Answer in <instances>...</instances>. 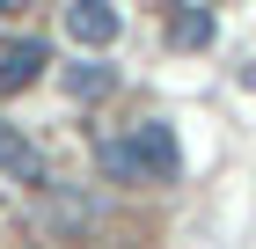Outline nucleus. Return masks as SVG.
<instances>
[{"label": "nucleus", "instance_id": "nucleus-1", "mask_svg": "<svg viewBox=\"0 0 256 249\" xmlns=\"http://www.w3.org/2000/svg\"><path fill=\"white\" fill-rule=\"evenodd\" d=\"M176 169H183V147L161 117L132 125L124 139H102V176L110 183H176Z\"/></svg>", "mask_w": 256, "mask_h": 249}, {"label": "nucleus", "instance_id": "nucleus-2", "mask_svg": "<svg viewBox=\"0 0 256 249\" xmlns=\"http://www.w3.org/2000/svg\"><path fill=\"white\" fill-rule=\"evenodd\" d=\"M118 8H110V0H66V37L80 44V52H110V44H118Z\"/></svg>", "mask_w": 256, "mask_h": 249}, {"label": "nucleus", "instance_id": "nucleus-3", "mask_svg": "<svg viewBox=\"0 0 256 249\" xmlns=\"http://www.w3.org/2000/svg\"><path fill=\"white\" fill-rule=\"evenodd\" d=\"M0 169L15 176V183H30V191H44V183H52V169H44V154L30 147V139H22L15 125H8V117H0Z\"/></svg>", "mask_w": 256, "mask_h": 249}, {"label": "nucleus", "instance_id": "nucleus-4", "mask_svg": "<svg viewBox=\"0 0 256 249\" xmlns=\"http://www.w3.org/2000/svg\"><path fill=\"white\" fill-rule=\"evenodd\" d=\"M212 37H220L212 8H205V0H176V15H168V44H176V52H205Z\"/></svg>", "mask_w": 256, "mask_h": 249}, {"label": "nucleus", "instance_id": "nucleus-5", "mask_svg": "<svg viewBox=\"0 0 256 249\" xmlns=\"http://www.w3.org/2000/svg\"><path fill=\"white\" fill-rule=\"evenodd\" d=\"M44 66H52V52H44V44H37V37H22V44H15V52L0 59V96H22V88H30V81H37V74H44Z\"/></svg>", "mask_w": 256, "mask_h": 249}, {"label": "nucleus", "instance_id": "nucleus-6", "mask_svg": "<svg viewBox=\"0 0 256 249\" xmlns=\"http://www.w3.org/2000/svg\"><path fill=\"white\" fill-rule=\"evenodd\" d=\"M118 88V74L102 66V59H80V66H66V96L74 103H96V96H110Z\"/></svg>", "mask_w": 256, "mask_h": 249}]
</instances>
